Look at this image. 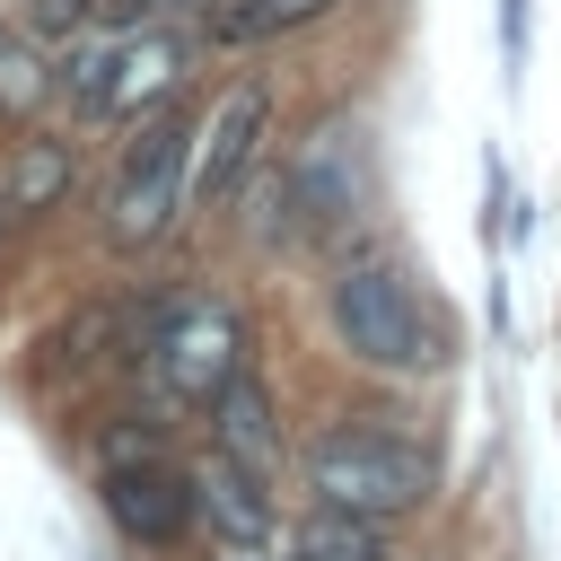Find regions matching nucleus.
<instances>
[{"instance_id":"f257e3e1","label":"nucleus","mask_w":561,"mask_h":561,"mask_svg":"<svg viewBox=\"0 0 561 561\" xmlns=\"http://www.w3.org/2000/svg\"><path fill=\"white\" fill-rule=\"evenodd\" d=\"M324 316H333V333H342V351H351L359 368H386V377H430V368H447V324H438V307L412 289V272H403L394 254L342 263L333 289H324Z\"/></svg>"},{"instance_id":"f03ea898","label":"nucleus","mask_w":561,"mask_h":561,"mask_svg":"<svg viewBox=\"0 0 561 561\" xmlns=\"http://www.w3.org/2000/svg\"><path fill=\"white\" fill-rule=\"evenodd\" d=\"M307 491L359 517H412L438 491V465L421 438L386 430V421H333L307 438Z\"/></svg>"},{"instance_id":"7ed1b4c3","label":"nucleus","mask_w":561,"mask_h":561,"mask_svg":"<svg viewBox=\"0 0 561 561\" xmlns=\"http://www.w3.org/2000/svg\"><path fill=\"white\" fill-rule=\"evenodd\" d=\"M140 368L167 403H219L245 377V324L210 289H167L140 316Z\"/></svg>"},{"instance_id":"20e7f679","label":"nucleus","mask_w":561,"mask_h":561,"mask_svg":"<svg viewBox=\"0 0 561 561\" xmlns=\"http://www.w3.org/2000/svg\"><path fill=\"white\" fill-rule=\"evenodd\" d=\"M193 202V123L184 114H149L140 140L123 149L114 167V193H105V245L114 254H140L175 228V210Z\"/></svg>"},{"instance_id":"39448f33","label":"nucleus","mask_w":561,"mask_h":561,"mask_svg":"<svg viewBox=\"0 0 561 561\" xmlns=\"http://www.w3.org/2000/svg\"><path fill=\"white\" fill-rule=\"evenodd\" d=\"M263 123H272V96H263L254 79L210 105V123L193 131V210H219V202L245 184V167H254V149H263Z\"/></svg>"},{"instance_id":"423d86ee","label":"nucleus","mask_w":561,"mask_h":561,"mask_svg":"<svg viewBox=\"0 0 561 561\" xmlns=\"http://www.w3.org/2000/svg\"><path fill=\"white\" fill-rule=\"evenodd\" d=\"M105 517H114L131 543H175V535L202 517V491H193V473H175L167 456H149V465H105Z\"/></svg>"},{"instance_id":"0eeeda50","label":"nucleus","mask_w":561,"mask_h":561,"mask_svg":"<svg viewBox=\"0 0 561 561\" xmlns=\"http://www.w3.org/2000/svg\"><path fill=\"white\" fill-rule=\"evenodd\" d=\"M193 491H202V517H210V535H219V543H280L272 473H254L245 456L210 447V465L193 473Z\"/></svg>"},{"instance_id":"6e6552de","label":"nucleus","mask_w":561,"mask_h":561,"mask_svg":"<svg viewBox=\"0 0 561 561\" xmlns=\"http://www.w3.org/2000/svg\"><path fill=\"white\" fill-rule=\"evenodd\" d=\"M184 61H193V44L184 35H123V61H114V96H105V114H149V105H167L175 88H184Z\"/></svg>"},{"instance_id":"1a4fd4ad","label":"nucleus","mask_w":561,"mask_h":561,"mask_svg":"<svg viewBox=\"0 0 561 561\" xmlns=\"http://www.w3.org/2000/svg\"><path fill=\"white\" fill-rule=\"evenodd\" d=\"M210 438H219L228 456H245L254 473H280V421H272L263 377H237V386L210 403Z\"/></svg>"},{"instance_id":"9d476101","label":"nucleus","mask_w":561,"mask_h":561,"mask_svg":"<svg viewBox=\"0 0 561 561\" xmlns=\"http://www.w3.org/2000/svg\"><path fill=\"white\" fill-rule=\"evenodd\" d=\"M70 140H18L9 149V167H0V219H35V210H53L61 193H70Z\"/></svg>"},{"instance_id":"9b49d317","label":"nucleus","mask_w":561,"mask_h":561,"mask_svg":"<svg viewBox=\"0 0 561 561\" xmlns=\"http://www.w3.org/2000/svg\"><path fill=\"white\" fill-rule=\"evenodd\" d=\"M289 561H386V517H359V508H333L316 500L289 535Z\"/></svg>"},{"instance_id":"f8f14e48","label":"nucleus","mask_w":561,"mask_h":561,"mask_svg":"<svg viewBox=\"0 0 561 561\" xmlns=\"http://www.w3.org/2000/svg\"><path fill=\"white\" fill-rule=\"evenodd\" d=\"M333 0H219L210 9V44H272V35H289V26H307V18H324Z\"/></svg>"},{"instance_id":"ddd939ff","label":"nucleus","mask_w":561,"mask_h":561,"mask_svg":"<svg viewBox=\"0 0 561 561\" xmlns=\"http://www.w3.org/2000/svg\"><path fill=\"white\" fill-rule=\"evenodd\" d=\"M114 61H123V44H79V53H61L53 88H61L79 114H105V96H114Z\"/></svg>"},{"instance_id":"4468645a","label":"nucleus","mask_w":561,"mask_h":561,"mask_svg":"<svg viewBox=\"0 0 561 561\" xmlns=\"http://www.w3.org/2000/svg\"><path fill=\"white\" fill-rule=\"evenodd\" d=\"M44 88H53V79L35 70V53H9V44H0V114H26Z\"/></svg>"},{"instance_id":"2eb2a0df","label":"nucleus","mask_w":561,"mask_h":561,"mask_svg":"<svg viewBox=\"0 0 561 561\" xmlns=\"http://www.w3.org/2000/svg\"><path fill=\"white\" fill-rule=\"evenodd\" d=\"M158 456V430H105V465H149Z\"/></svg>"},{"instance_id":"dca6fc26","label":"nucleus","mask_w":561,"mask_h":561,"mask_svg":"<svg viewBox=\"0 0 561 561\" xmlns=\"http://www.w3.org/2000/svg\"><path fill=\"white\" fill-rule=\"evenodd\" d=\"M79 9H88V0H35V26L61 35V26H79Z\"/></svg>"},{"instance_id":"f3484780","label":"nucleus","mask_w":561,"mask_h":561,"mask_svg":"<svg viewBox=\"0 0 561 561\" xmlns=\"http://www.w3.org/2000/svg\"><path fill=\"white\" fill-rule=\"evenodd\" d=\"M210 561H280V543H219Z\"/></svg>"},{"instance_id":"a211bd4d","label":"nucleus","mask_w":561,"mask_h":561,"mask_svg":"<svg viewBox=\"0 0 561 561\" xmlns=\"http://www.w3.org/2000/svg\"><path fill=\"white\" fill-rule=\"evenodd\" d=\"M149 9H175V0H149Z\"/></svg>"}]
</instances>
